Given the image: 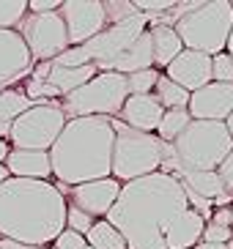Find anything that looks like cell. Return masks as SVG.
<instances>
[{"mask_svg": "<svg viewBox=\"0 0 233 249\" xmlns=\"http://www.w3.org/2000/svg\"><path fill=\"white\" fill-rule=\"evenodd\" d=\"M113 132H116V142H113V173L110 176L118 183H129L159 173L165 159L173 154V145L162 142L156 134L129 129L118 118H113Z\"/></svg>", "mask_w": 233, "mask_h": 249, "instance_id": "5", "label": "cell"}, {"mask_svg": "<svg viewBox=\"0 0 233 249\" xmlns=\"http://www.w3.org/2000/svg\"><path fill=\"white\" fill-rule=\"evenodd\" d=\"M146 30H148V17L137 14V17H132V19H126V22H121V25H107L99 36H94L82 47H85L91 63H96V69H99V66H104V63H110V60H116L121 52H126Z\"/></svg>", "mask_w": 233, "mask_h": 249, "instance_id": "10", "label": "cell"}, {"mask_svg": "<svg viewBox=\"0 0 233 249\" xmlns=\"http://www.w3.org/2000/svg\"><path fill=\"white\" fill-rule=\"evenodd\" d=\"M30 107H33V102H30L22 90H14V88L0 90V140L8 137L11 124H14L22 112H28Z\"/></svg>", "mask_w": 233, "mask_h": 249, "instance_id": "22", "label": "cell"}, {"mask_svg": "<svg viewBox=\"0 0 233 249\" xmlns=\"http://www.w3.org/2000/svg\"><path fill=\"white\" fill-rule=\"evenodd\" d=\"M33 66L36 63L25 38L17 30H0V90L30 77Z\"/></svg>", "mask_w": 233, "mask_h": 249, "instance_id": "13", "label": "cell"}, {"mask_svg": "<svg viewBox=\"0 0 233 249\" xmlns=\"http://www.w3.org/2000/svg\"><path fill=\"white\" fill-rule=\"evenodd\" d=\"M60 17L66 22V36L69 47H80L99 36L107 28V17H104V3L102 0H63Z\"/></svg>", "mask_w": 233, "mask_h": 249, "instance_id": "11", "label": "cell"}, {"mask_svg": "<svg viewBox=\"0 0 233 249\" xmlns=\"http://www.w3.org/2000/svg\"><path fill=\"white\" fill-rule=\"evenodd\" d=\"M6 170L11 178H25V181H47L52 176L50 151H14L6 159Z\"/></svg>", "mask_w": 233, "mask_h": 249, "instance_id": "17", "label": "cell"}, {"mask_svg": "<svg viewBox=\"0 0 233 249\" xmlns=\"http://www.w3.org/2000/svg\"><path fill=\"white\" fill-rule=\"evenodd\" d=\"M28 17V0H0V30H17Z\"/></svg>", "mask_w": 233, "mask_h": 249, "instance_id": "26", "label": "cell"}, {"mask_svg": "<svg viewBox=\"0 0 233 249\" xmlns=\"http://www.w3.org/2000/svg\"><path fill=\"white\" fill-rule=\"evenodd\" d=\"M206 244H231L233 241V227H219L214 222H206L203 227V238Z\"/></svg>", "mask_w": 233, "mask_h": 249, "instance_id": "32", "label": "cell"}, {"mask_svg": "<svg viewBox=\"0 0 233 249\" xmlns=\"http://www.w3.org/2000/svg\"><path fill=\"white\" fill-rule=\"evenodd\" d=\"M91 63V58H88V52L85 47H69L66 52H60L58 58L52 60V66H58V69H80V66H88Z\"/></svg>", "mask_w": 233, "mask_h": 249, "instance_id": "29", "label": "cell"}, {"mask_svg": "<svg viewBox=\"0 0 233 249\" xmlns=\"http://www.w3.org/2000/svg\"><path fill=\"white\" fill-rule=\"evenodd\" d=\"M162 74L170 77L175 85H181L187 93H195V90L206 88L212 82V58L203 55V52L184 50Z\"/></svg>", "mask_w": 233, "mask_h": 249, "instance_id": "15", "label": "cell"}, {"mask_svg": "<svg viewBox=\"0 0 233 249\" xmlns=\"http://www.w3.org/2000/svg\"><path fill=\"white\" fill-rule=\"evenodd\" d=\"M41 249H47V247H41Z\"/></svg>", "mask_w": 233, "mask_h": 249, "instance_id": "46", "label": "cell"}, {"mask_svg": "<svg viewBox=\"0 0 233 249\" xmlns=\"http://www.w3.org/2000/svg\"><path fill=\"white\" fill-rule=\"evenodd\" d=\"M190 124H192L190 110H165V115H162V121H159V129H156V137H159L162 142L173 145L175 137H178Z\"/></svg>", "mask_w": 233, "mask_h": 249, "instance_id": "25", "label": "cell"}, {"mask_svg": "<svg viewBox=\"0 0 233 249\" xmlns=\"http://www.w3.org/2000/svg\"><path fill=\"white\" fill-rule=\"evenodd\" d=\"M8 154H11V145H8L6 140H0V164H6Z\"/></svg>", "mask_w": 233, "mask_h": 249, "instance_id": "39", "label": "cell"}, {"mask_svg": "<svg viewBox=\"0 0 233 249\" xmlns=\"http://www.w3.org/2000/svg\"><path fill=\"white\" fill-rule=\"evenodd\" d=\"M63 0H28V14H52L60 11Z\"/></svg>", "mask_w": 233, "mask_h": 249, "instance_id": "35", "label": "cell"}, {"mask_svg": "<svg viewBox=\"0 0 233 249\" xmlns=\"http://www.w3.org/2000/svg\"><path fill=\"white\" fill-rule=\"evenodd\" d=\"M140 11L135 8V0H104V17L107 25H121L132 17H137Z\"/></svg>", "mask_w": 233, "mask_h": 249, "instance_id": "28", "label": "cell"}, {"mask_svg": "<svg viewBox=\"0 0 233 249\" xmlns=\"http://www.w3.org/2000/svg\"><path fill=\"white\" fill-rule=\"evenodd\" d=\"M85 249H94V247H85Z\"/></svg>", "mask_w": 233, "mask_h": 249, "instance_id": "44", "label": "cell"}, {"mask_svg": "<svg viewBox=\"0 0 233 249\" xmlns=\"http://www.w3.org/2000/svg\"><path fill=\"white\" fill-rule=\"evenodd\" d=\"M225 126H228V134H231V140H233V112H231V118L225 121Z\"/></svg>", "mask_w": 233, "mask_h": 249, "instance_id": "42", "label": "cell"}, {"mask_svg": "<svg viewBox=\"0 0 233 249\" xmlns=\"http://www.w3.org/2000/svg\"><path fill=\"white\" fill-rule=\"evenodd\" d=\"M156 80H159V71L156 69H146V71H135L126 77V88L129 96H151L156 88Z\"/></svg>", "mask_w": 233, "mask_h": 249, "instance_id": "27", "label": "cell"}, {"mask_svg": "<svg viewBox=\"0 0 233 249\" xmlns=\"http://www.w3.org/2000/svg\"><path fill=\"white\" fill-rule=\"evenodd\" d=\"M96 74H99L96 63H88V66H80V69H58V66H52L47 82H50L52 88H58L60 96H69V93H74L77 88H82L85 82H91Z\"/></svg>", "mask_w": 233, "mask_h": 249, "instance_id": "21", "label": "cell"}, {"mask_svg": "<svg viewBox=\"0 0 233 249\" xmlns=\"http://www.w3.org/2000/svg\"><path fill=\"white\" fill-rule=\"evenodd\" d=\"M190 115L192 121H217L225 124L233 112V85L225 82H209L206 88L190 96Z\"/></svg>", "mask_w": 233, "mask_h": 249, "instance_id": "14", "label": "cell"}, {"mask_svg": "<svg viewBox=\"0 0 233 249\" xmlns=\"http://www.w3.org/2000/svg\"><path fill=\"white\" fill-rule=\"evenodd\" d=\"M66 126V115L60 102L33 104L11 124L8 140L14 151H50Z\"/></svg>", "mask_w": 233, "mask_h": 249, "instance_id": "8", "label": "cell"}, {"mask_svg": "<svg viewBox=\"0 0 233 249\" xmlns=\"http://www.w3.org/2000/svg\"><path fill=\"white\" fill-rule=\"evenodd\" d=\"M195 249H233V241L231 244H206V241H200Z\"/></svg>", "mask_w": 233, "mask_h": 249, "instance_id": "38", "label": "cell"}, {"mask_svg": "<svg viewBox=\"0 0 233 249\" xmlns=\"http://www.w3.org/2000/svg\"><path fill=\"white\" fill-rule=\"evenodd\" d=\"M233 151V140L225 124L217 121H192L173 142V154L165 159L159 173H212Z\"/></svg>", "mask_w": 233, "mask_h": 249, "instance_id": "4", "label": "cell"}, {"mask_svg": "<svg viewBox=\"0 0 233 249\" xmlns=\"http://www.w3.org/2000/svg\"><path fill=\"white\" fill-rule=\"evenodd\" d=\"M121 186L124 183H118L116 178H102V181H91V183H80V186H72V189H66V186H58L60 195H69V205H77L80 211H85L88 216H107L113 211V205H116L118 195H121Z\"/></svg>", "mask_w": 233, "mask_h": 249, "instance_id": "12", "label": "cell"}, {"mask_svg": "<svg viewBox=\"0 0 233 249\" xmlns=\"http://www.w3.org/2000/svg\"><path fill=\"white\" fill-rule=\"evenodd\" d=\"M66 208L55 183L8 178L0 183V238L47 247L66 230Z\"/></svg>", "mask_w": 233, "mask_h": 249, "instance_id": "2", "label": "cell"}, {"mask_svg": "<svg viewBox=\"0 0 233 249\" xmlns=\"http://www.w3.org/2000/svg\"><path fill=\"white\" fill-rule=\"evenodd\" d=\"M217 176H219V181H222V186H225V195L233 200V151L228 154V159L217 167Z\"/></svg>", "mask_w": 233, "mask_h": 249, "instance_id": "34", "label": "cell"}, {"mask_svg": "<svg viewBox=\"0 0 233 249\" xmlns=\"http://www.w3.org/2000/svg\"><path fill=\"white\" fill-rule=\"evenodd\" d=\"M225 52L233 58V28H231V38H228V47H225Z\"/></svg>", "mask_w": 233, "mask_h": 249, "instance_id": "41", "label": "cell"}, {"mask_svg": "<svg viewBox=\"0 0 233 249\" xmlns=\"http://www.w3.org/2000/svg\"><path fill=\"white\" fill-rule=\"evenodd\" d=\"M231 213H233V205H231Z\"/></svg>", "mask_w": 233, "mask_h": 249, "instance_id": "45", "label": "cell"}, {"mask_svg": "<svg viewBox=\"0 0 233 249\" xmlns=\"http://www.w3.org/2000/svg\"><path fill=\"white\" fill-rule=\"evenodd\" d=\"M162 115H165V110H162V104L156 102L154 93H151V96H129L116 118L121 124H126L129 129H137V132H146V134H156Z\"/></svg>", "mask_w": 233, "mask_h": 249, "instance_id": "16", "label": "cell"}, {"mask_svg": "<svg viewBox=\"0 0 233 249\" xmlns=\"http://www.w3.org/2000/svg\"><path fill=\"white\" fill-rule=\"evenodd\" d=\"M203 227H206V219L200 216L197 211L187 208V211L168 227L165 233V247L168 249H195L203 238Z\"/></svg>", "mask_w": 233, "mask_h": 249, "instance_id": "18", "label": "cell"}, {"mask_svg": "<svg viewBox=\"0 0 233 249\" xmlns=\"http://www.w3.org/2000/svg\"><path fill=\"white\" fill-rule=\"evenodd\" d=\"M25 44H28L30 55H33V63L41 60V63H52L60 52L69 50V36H66V22L60 11H52V14H28L22 19V25L17 28Z\"/></svg>", "mask_w": 233, "mask_h": 249, "instance_id": "9", "label": "cell"}, {"mask_svg": "<svg viewBox=\"0 0 233 249\" xmlns=\"http://www.w3.org/2000/svg\"><path fill=\"white\" fill-rule=\"evenodd\" d=\"M8 178H11V176H8L6 164H0V183H3V181H8Z\"/></svg>", "mask_w": 233, "mask_h": 249, "instance_id": "40", "label": "cell"}, {"mask_svg": "<svg viewBox=\"0 0 233 249\" xmlns=\"http://www.w3.org/2000/svg\"><path fill=\"white\" fill-rule=\"evenodd\" d=\"M190 96L181 85H175L170 77L159 74V80H156V88H154V99L162 104V110H187L190 107Z\"/></svg>", "mask_w": 233, "mask_h": 249, "instance_id": "23", "label": "cell"}, {"mask_svg": "<svg viewBox=\"0 0 233 249\" xmlns=\"http://www.w3.org/2000/svg\"><path fill=\"white\" fill-rule=\"evenodd\" d=\"M233 28V8L231 0H203L195 11L178 19L175 33L181 38L184 50L203 52L209 58L225 52Z\"/></svg>", "mask_w": 233, "mask_h": 249, "instance_id": "6", "label": "cell"}, {"mask_svg": "<svg viewBox=\"0 0 233 249\" xmlns=\"http://www.w3.org/2000/svg\"><path fill=\"white\" fill-rule=\"evenodd\" d=\"M0 249H36V247H25L19 241H11V238H0ZM41 249V247H39Z\"/></svg>", "mask_w": 233, "mask_h": 249, "instance_id": "37", "label": "cell"}, {"mask_svg": "<svg viewBox=\"0 0 233 249\" xmlns=\"http://www.w3.org/2000/svg\"><path fill=\"white\" fill-rule=\"evenodd\" d=\"M178 181H181V186L187 192L209 200L214 208H231L233 205V200L225 195V186H222V181H219L217 170H212V173H181Z\"/></svg>", "mask_w": 233, "mask_h": 249, "instance_id": "19", "label": "cell"}, {"mask_svg": "<svg viewBox=\"0 0 233 249\" xmlns=\"http://www.w3.org/2000/svg\"><path fill=\"white\" fill-rule=\"evenodd\" d=\"M187 208L190 200L181 181L168 173H154L124 183L104 219L124 235L126 249H168L165 233Z\"/></svg>", "mask_w": 233, "mask_h": 249, "instance_id": "1", "label": "cell"}, {"mask_svg": "<svg viewBox=\"0 0 233 249\" xmlns=\"http://www.w3.org/2000/svg\"><path fill=\"white\" fill-rule=\"evenodd\" d=\"M113 118H74L66 121L60 137L50 148L52 176L60 186L102 181L113 173Z\"/></svg>", "mask_w": 233, "mask_h": 249, "instance_id": "3", "label": "cell"}, {"mask_svg": "<svg viewBox=\"0 0 233 249\" xmlns=\"http://www.w3.org/2000/svg\"><path fill=\"white\" fill-rule=\"evenodd\" d=\"M231 8H233V0H231Z\"/></svg>", "mask_w": 233, "mask_h": 249, "instance_id": "43", "label": "cell"}, {"mask_svg": "<svg viewBox=\"0 0 233 249\" xmlns=\"http://www.w3.org/2000/svg\"><path fill=\"white\" fill-rule=\"evenodd\" d=\"M212 82L233 85V58L228 52H219V55L212 58Z\"/></svg>", "mask_w": 233, "mask_h": 249, "instance_id": "31", "label": "cell"}, {"mask_svg": "<svg viewBox=\"0 0 233 249\" xmlns=\"http://www.w3.org/2000/svg\"><path fill=\"white\" fill-rule=\"evenodd\" d=\"M85 247H88L85 235L74 233V230H69V227L52 241V249H85Z\"/></svg>", "mask_w": 233, "mask_h": 249, "instance_id": "33", "label": "cell"}, {"mask_svg": "<svg viewBox=\"0 0 233 249\" xmlns=\"http://www.w3.org/2000/svg\"><path fill=\"white\" fill-rule=\"evenodd\" d=\"M126 99H129V88H126L124 74L99 71L82 88L63 96L60 107H63L66 121H74V118H116Z\"/></svg>", "mask_w": 233, "mask_h": 249, "instance_id": "7", "label": "cell"}, {"mask_svg": "<svg viewBox=\"0 0 233 249\" xmlns=\"http://www.w3.org/2000/svg\"><path fill=\"white\" fill-rule=\"evenodd\" d=\"M85 241H88V247H94V249H126L124 235L118 233L107 219H96L91 233L85 235Z\"/></svg>", "mask_w": 233, "mask_h": 249, "instance_id": "24", "label": "cell"}, {"mask_svg": "<svg viewBox=\"0 0 233 249\" xmlns=\"http://www.w3.org/2000/svg\"><path fill=\"white\" fill-rule=\"evenodd\" d=\"M209 222H214V225H219V227H233L231 208H214V213H212V219Z\"/></svg>", "mask_w": 233, "mask_h": 249, "instance_id": "36", "label": "cell"}, {"mask_svg": "<svg viewBox=\"0 0 233 249\" xmlns=\"http://www.w3.org/2000/svg\"><path fill=\"white\" fill-rule=\"evenodd\" d=\"M151 33V50H154V69H168L178 55L184 52V44L175 28H165V25H156V28H148Z\"/></svg>", "mask_w": 233, "mask_h": 249, "instance_id": "20", "label": "cell"}, {"mask_svg": "<svg viewBox=\"0 0 233 249\" xmlns=\"http://www.w3.org/2000/svg\"><path fill=\"white\" fill-rule=\"evenodd\" d=\"M94 225H96L94 216H88V213L80 211L77 205H69V208H66V227H69V230H74V233H80V235H88Z\"/></svg>", "mask_w": 233, "mask_h": 249, "instance_id": "30", "label": "cell"}]
</instances>
